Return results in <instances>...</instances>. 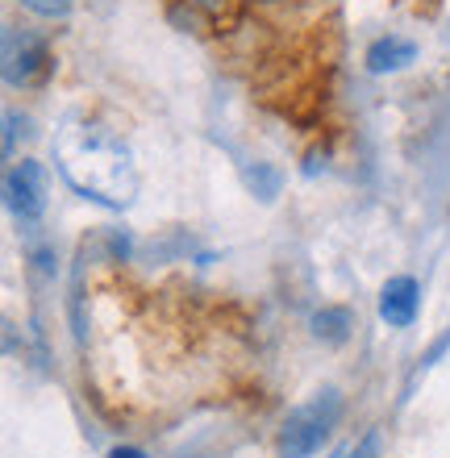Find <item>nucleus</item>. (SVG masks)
<instances>
[{"label":"nucleus","mask_w":450,"mask_h":458,"mask_svg":"<svg viewBox=\"0 0 450 458\" xmlns=\"http://www.w3.org/2000/svg\"><path fill=\"white\" fill-rule=\"evenodd\" d=\"M50 72V47L38 30L4 25V84L30 88Z\"/></svg>","instance_id":"3"},{"label":"nucleus","mask_w":450,"mask_h":458,"mask_svg":"<svg viewBox=\"0 0 450 458\" xmlns=\"http://www.w3.org/2000/svg\"><path fill=\"white\" fill-rule=\"evenodd\" d=\"M351 458H379V429H367V434L354 442Z\"/></svg>","instance_id":"11"},{"label":"nucleus","mask_w":450,"mask_h":458,"mask_svg":"<svg viewBox=\"0 0 450 458\" xmlns=\"http://www.w3.org/2000/svg\"><path fill=\"white\" fill-rule=\"evenodd\" d=\"M342 421V392L321 387L313 400H304L301 409L288 412L280 429V458H313L329 442V434Z\"/></svg>","instance_id":"2"},{"label":"nucleus","mask_w":450,"mask_h":458,"mask_svg":"<svg viewBox=\"0 0 450 458\" xmlns=\"http://www.w3.org/2000/svg\"><path fill=\"white\" fill-rule=\"evenodd\" d=\"M109 246H113V254H117V259H130V238H125L122 229H113V233H109Z\"/></svg>","instance_id":"13"},{"label":"nucleus","mask_w":450,"mask_h":458,"mask_svg":"<svg viewBox=\"0 0 450 458\" xmlns=\"http://www.w3.org/2000/svg\"><path fill=\"white\" fill-rule=\"evenodd\" d=\"M246 188H250L263 205H271L284 188V171L271 167V163H255V167H246Z\"/></svg>","instance_id":"9"},{"label":"nucleus","mask_w":450,"mask_h":458,"mask_svg":"<svg viewBox=\"0 0 450 458\" xmlns=\"http://www.w3.org/2000/svg\"><path fill=\"white\" fill-rule=\"evenodd\" d=\"M13 4H21V9H30L34 17H47V21H63L75 9V0H13Z\"/></svg>","instance_id":"10"},{"label":"nucleus","mask_w":450,"mask_h":458,"mask_svg":"<svg viewBox=\"0 0 450 458\" xmlns=\"http://www.w3.org/2000/svg\"><path fill=\"white\" fill-rule=\"evenodd\" d=\"M30 117H17V113H4V155H13V146H17V130L25 133Z\"/></svg>","instance_id":"12"},{"label":"nucleus","mask_w":450,"mask_h":458,"mask_svg":"<svg viewBox=\"0 0 450 458\" xmlns=\"http://www.w3.org/2000/svg\"><path fill=\"white\" fill-rule=\"evenodd\" d=\"M105 458H147V450H138V446H113Z\"/></svg>","instance_id":"14"},{"label":"nucleus","mask_w":450,"mask_h":458,"mask_svg":"<svg viewBox=\"0 0 450 458\" xmlns=\"http://www.w3.org/2000/svg\"><path fill=\"white\" fill-rule=\"evenodd\" d=\"M309 329H313L317 342H326V346H342V342L351 338L354 317H351V309H338V304H329V309H317V313L309 317Z\"/></svg>","instance_id":"7"},{"label":"nucleus","mask_w":450,"mask_h":458,"mask_svg":"<svg viewBox=\"0 0 450 458\" xmlns=\"http://www.w3.org/2000/svg\"><path fill=\"white\" fill-rule=\"evenodd\" d=\"M67 313H72V338L75 346H84L88 321H84V254L72 267V292H67Z\"/></svg>","instance_id":"8"},{"label":"nucleus","mask_w":450,"mask_h":458,"mask_svg":"<svg viewBox=\"0 0 450 458\" xmlns=\"http://www.w3.org/2000/svg\"><path fill=\"white\" fill-rule=\"evenodd\" d=\"M413 59H417V42H409V38H401V34L376 38V42L367 47V72L371 75H396Z\"/></svg>","instance_id":"6"},{"label":"nucleus","mask_w":450,"mask_h":458,"mask_svg":"<svg viewBox=\"0 0 450 458\" xmlns=\"http://www.w3.org/2000/svg\"><path fill=\"white\" fill-rule=\"evenodd\" d=\"M4 205L25 225H34L47 213V171H42V163H34V158L13 163L9 175H4Z\"/></svg>","instance_id":"4"},{"label":"nucleus","mask_w":450,"mask_h":458,"mask_svg":"<svg viewBox=\"0 0 450 458\" xmlns=\"http://www.w3.org/2000/svg\"><path fill=\"white\" fill-rule=\"evenodd\" d=\"M55 163L75 192L100 208H122L134 196V163L109 130L92 121H72L55 138Z\"/></svg>","instance_id":"1"},{"label":"nucleus","mask_w":450,"mask_h":458,"mask_svg":"<svg viewBox=\"0 0 450 458\" xmlns=\"http://www.w3.org/2000/svg\"><path fill=\"white\" fill-rule=\"evenodd\" d=\"M417 309H421V288L413 276H392L379 288V321L388 329H409L417 321Z\"/></svg>","instance_id":"5"}]
</instances>
